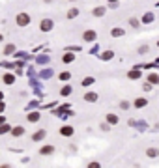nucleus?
<instances>
[{
    "instance_id": "5701e85b",
    "label": "nucleus",
    "mask_w": 159,
    "mask_h": 168,
    "mask_svg": "<svg viewBox=\"0 0 159 168\" xmlns=\"http://www.w3.org/2000/svg\"><path fill=\"white\" fill-rule=\"evenodd\" d=\"M77 13H79V11L75 10V8H73V10H71L70 13H67V17H70V19H73V17H77Z\"/></svg>"
},
{
    "instance_id": "39448f33",
    "label": "nucleus",
    "mask_w": 159,
    "mask_h": 168,
    "mask_svg": "<svg viewBox=\"0 0 159 168\" xmlns=\"http://www.w3.org/2000/svg\"><path fill=\"white\" fill-rule=\"evenodd\" d=\"M53 151H54V148H53V146H45V148H41L39 155H51Z\"/></svg>"
},
{
    "instance_id": "0eeeda50",
    "label": "nucleus",
    "mask_w": 159,
    "mask_h": 168,
    "mask_svg": "<svg viewBox=\"0 0 159 168\" xmlns=\"http://www.w3.org/2000/svg\"><path fill=\"white\" fill-rule=\"evenodd\" d=\"M4 82L6 84H13V82H15V77H13L11 73H6L4 75Z\"/></svg>"
},
{
    "instance_id": "7ed1b4c3",
    "label": "nucleus",
    "mask_w": 159,
    "mask_h": 168,
    "mask_svg": "<svg viewBox=\"0 0 159 168\" xmlns=\"http://www.w3.org/2000/svg\"><path fill=\"white\" fill-rule=\"evenodd\" d=\"M82 38H84V41H94L95 39V32L94 30H86L84 34H82Z\"/></svg>"
},
{
    "instance_id": "a878e982",
    "label": "nucleus",
    "mask_w": 159,
    "mask_h": 168,
    "mask_svg": "<svg viewBox=\"0 0 159 168\" xmlns=\"http://www.w3.org/2000/svg\"><path fill=\"white\" fill-rule=\"evenodd\" d=\"M139 52H141V54H144V52H148V47H146V45H142V47L139 49Z\"/></svg>"
},
{
    "instance_id": "bb28decb",
    "label": "nucleus",
    "mask_w": 159,
    "mask_h": 168,
    "mask_svg": "<svg viewBox=\"0 0 159 168\" xmlns=\"http://www.w3.org/2000/svg\"><path fill=\"white\" fill-rule=\"evenodd\" d=\"M109 58H112V52H105V54H103V60H109Z\"/></svg>"
},
{
    "instance_id": "f3484780",
    "label": "nucleus",
    "mask_w": 159,
    "mask_h": 168,
    "mask_svg": "<svg viewBox=\"0 0 159 168\" xmlns=\"http://www.w3.org/2000/svg\"><path fill=\"white\" fill-rule=\"evenodd\" d=\"M11 133H13V135H15V136H21V135H23V133H24V129H23V127H15V129H13Z\"/></svg>"
},
{
    "instance_id": "72a5a7b5",
    "label": "nucleus",
    "mask_w": 159,
    "mask_h": 168,
    "mask_svg": "<svg viewBox=\"0 0 159 168\" xmlns=\"http://www.w3.org/2000/svg\"><path fill=\"white\" fill-rule=\"evenodd\" d=\"M0 41H2V36H0Z\"/></svg>"
},
{
    "instance_id": "9d476101",
    "label": "nucleus",
    "mask_w": 159,
    "mask_h": 168,
    "mask_svg": "<svg viewBox=\"0 0 159 168\" xmlns=\"http://www.w3.org/2000/svg\"><path fill=\"white\" fill-rule=\"evenodd\" d=\"M73 58H75V56H73L71 52H66L64 56H62V60H64L66 64H70V62H73Z\"/></svg>"
},
{
    "instance_id": "4468645a",
    "label": "nucleus",
    "mask_w": 159,
    "mask_h": 168,
    "mask_svg": "<svg viewBox=\"0 0 159 168\" xmlns=\"http://www.w3.org/2000/svg\"><path fill=\"white\" fill-rule=\"evenodd\" d=\"M148 80H150L152 84H159V75H155V73H152V75L148 77Z\"/></svg>"
},
{
    "instance_id": "cd10ccee",
    "label": "nucleus",
    "mask_w": 159,
    "mask_h": 168,
    "mask_svg": "<svg viewBox=\"0 0 159 168\" xmlns=\"http://www.w3.org/2000/svg\"><path fill=\"white\" fill-rule=\"evenodd\" d=\"M6 131H10V125H4V127H0V135H2V133H6Z\"/></svg>"
},
{
    "instance_id": "c756f323",
    "label": "nucleus",
    "mask_w": 159,
    "mask_h": 168,
    "mask_svg": "<svg viewBox=\"0 0 159 168\" xmlns=\"http://www.w3.org/2000/svg\"><path fill=\"white\" fill-rule=\"evenodd\" d=\"M2 110H4V105H2V103H0V112H2Z\"/></svg>"
},
{
    "instance_id": "7c9ffc66",
    "label": "nucleus",
    "mask_w": 159,
    "mask_h": 168,
    "mask_svg": "<svg viewBox=\"0 0 159 168\" xmlns=\"http://www.w3.org/2000/svg\"><path fill=\"white\" fill-rule=\"evenodd\" d=\"M2 123H4V118H2V116H0V125H2Z\"/></svg>"
},
{
    "instance_id": "a211bd4d",
    "label": "nucleus",
    "mask_w": 159,
    "mask_h": 168,
    "mask_svg": "<svg viewBox=\"0 0 159 168\" xmlns=\"http://www.w3.org/2000/svg\"><path fill=\"white\" fill-rule=\"evenodd\" d=\"M60 94H62V95H70V94H71V86H64Z\"/></svg>"
},
{
    "instance_id": "6e6552de",
    "label": "nucleus",
    "mask_w": 159,
    "mask_h": 168,
    "mask_svg": "<svg viewBox=\"0 0 159 168\" xmlns=\"http://www.w3.org/2000/svg\"><path fill=\"white\" fill-rule=\"evenodd\" d=\"M60 133H62L64 136H71V135H73V127H62Z\"/></svg>"
},
{
    "instance_id": "9b49d317",
    "label": "nucleus",
    "mask_w": 159,
    "mask_h": 168,
    "mask_svg": "<svg viewBox=\"0 0 159 168\" xmlns=\"http://www.w3.org/2000/svg\"><path fill=\"white\" fill-rule=\"evenodd\" d=\"M152 21H154V15H152V13H146V15L142 17V23H144V24H150Z\"/></svg>"
},
{
    "instance_id": "f257e3e1",
    "label": "nucleus",
    "mask_w": 159,
    "mask_h": 168,
    "mask_svg": "<svg viewBox=\"0 0 159 168\" xmlns=\"http://www.w3.org/2000/svg\"><path fill=\"white\" fill-rule=\"evenodd\" d=\"M17 24L19 26H28L30 24V15L28 13H19L17 15Z\"/></svg>"
},
{
    "instance_id": "4be33fe9",
    "label": "nucleus",
    "mask_w": 159,
    "mask_h": 168,
    "mask_svg": "<svg viewBox=\"0 0 159 168\" xmlns=\"http://www.w3.org/2000/svg\"><path fill=\"white\" fill-rule=\"evenodd\" d=\"M129 77H131V79H141V73H139V71H131Z\"/></svg>"
},
{
    "instance_id": "412c9836",
    "label": "nucleus",
    "mask_w": 159,
    "mask_h": 168,
    "mask_svg": "<svg viewBox=\"0 0 159 168\" xmlns=\"http://www.w3.org/2000/svg\"><path fill=\"white\" fill-rule=\"evenodd\" d=\"M82 84H84V86H90V84H94V79L92 77H86V79L82 80Z\"/></svg>"
},
{
    "instance_id": "aec40b11",
    "label": "nucleus",
    "mask_w": 159,
    "mask_h": 168,
    "mask_svg": "<svg viewBox=\"0 0 159 168\" xmlns=\"http://www.w3.org/2000/svg\"><path fill=\"white\" fill-rule=\"evenodd\" d=\"M103 13H105V10H103V8H95V10H94V15H95V17L103 15Z\"/></svg>"
},
{
    "instance_id": "f03ea898",
    "label": "nucleus",
    "mask_w": 159,
    "mask_h": 168,
    "mask_svg": "<svg viewBox=\"0 0 159 168\" xmlns=\"http://www.w3.org/2000/svg\"><path fill=\"white\" fill-rule=\"evenodd\" d=\"M41 30H43V32L53 30V21L51 19H43V21H41Z\"/></svg>"
},
{
    "instance_id": "b1692460",
    "label": "nucleus",
    "mask_w": 159,
    "mask_h": 168,
    "mask_svg": "<svg viewBox=\"0 0 159 168\" xmlns=\"http://www.w3.org/2000/svg\"><path fill=\"white\" fill-rule=\"evenodd\" d=\"M60 79H62V80H70V79H71V75H70V73H62V75H60Z\"/></svg>"
},
{
    "instance_id": "1a4fd4ad",
    "label": "nucleus",
    "mask_w": 159,
    "mask_h": 168,
    "mask_svg": "<svg viewBox=\"0 0 159 168\" xmlns=\"http://www.w3.org/2000/svg\"><path fill=\"white\" fill-rule=\"evenodd\" d=\"M107 123H110V125H116V123H118V118H116L114 114H109V116H107Z\"/></svg>"
},
{
    "instance_id": "20e7f679",
    "label": "nucleus",
    "mask_w": 159,
    "mask_h": 168,
    "mask_svg": "<svg viewBox=\"0 0 159 168\" xmlns=\"http://www.w3.org/2000/svg\"><path fill=\"white\" fill-rule=\"evenodd\" d=\"M146 155H148L150 159H155V157L159 155V150H157V148H148V150H146Z\"/></svg>"
},
{
    "instance_id": "f8f14e48",
    "label": "nucleus",
    "mask_w": 159,
    "mask_h": 168,
    "mask_svg": "<svg viewBox=\"0 0 159 168\" xmlns=\"http://www.w3.org/2000/svg\"><path fill=\"white\" fill-rule=\"evenodd\" d=\"M28 122H39V112H32V114H28Z\"/></svg>"
},
{
    "instance_id": "dca6fc26",
    "label": "nucleus",
    "mask_w": 159,
    "mask_h": 168,
    "mask_svg": "<svg viewBox=\"0 0 159 168\" xmlns=\"http://www.w3.org/2000/svg\"><path fill=\"white\" fill-rule=\"evenodd\" d=\"M144 105H146V99H142V97H141V99H137V101H135V107H137V108H142Z\"/></svg>"
},
{
    "instance_id": "6ab92c4d",
    "label": "nucleus",
    "mask_w": 159,
    "mask_h": 168,
    "mask_svg": "<svg viewBox=\"0 0 159 168\" xmlns=\"http://www.w3.org/2000/svg\"><path fill=\"white\" fill-rule=\"evenodd\" d=\"M13 51H15V47H13V45H6V49H4V54H11Z\"/></svg>"
},
{
    "instance_id": "2eb2a0df",
    "label": "nucleus",
    "mask_w": 159,
    "mask_h": 168,
    "mask_svg": "<svg viewBox=\"0 0 159 168\" xmlns=\"http://www.w3.org/2000/svg\"><path fill=\"white\" fill-rule=\"evenodd\" d=\"M110 34H112L114 38H120V36H124V30H122V28H114V30L110 32Z\"/></svg>"
},
{
    "instance_id": "c85d7f7f",
    "label": "nucleus",
    "mask_w": 159,
    "mask_h": 168,
    "mask_svg": "<svg viewBox=\"0 0 159 168\" xmlns=\"http://www.w3.org/2000/svg\"><path fill=\"white\" fill-rule=\"evenodd\" d=\"M120 107H122V108H129V103H127V101H122Z\"/></svg>"
},
{
    "instance_id": "393cba45",
    "label": "nucleus",
    "mask_w": 159,
    "mask_h": 168,
    "mask_svg": "<svg viewBox=\"0 0 159 168\" xmlns=\"http://www.w3.org/2000/svg\"><path fill=\"white\" fill-rule=\"evenodd\" d=\"M131 26H133V28H137V26H139V19H131Z\"/></svg>"
},
{
    "instance_id": "473e14b6",
    "label": "nucleus",
    "mask_w": 159,
    "mask_h": 168,
    "mask_svg": "<svg viewBox=\"0 0 159 168\" xmlns=\"http://www.w3.org/2000/svg\"><path fill=\"white\" fill-rule=\"evenodd\" d=\"M109 2H118V0H109Z\"/></svg>"
},
{
    "instance_id": "423d86ee",
    "label": "nucleus",
    "mask_w": 159,
    "mask_h": 168,
    "mask_svg": "<svg viewBox=\"0 0 159 168\" xmlns=\"http://www.w3.org/2000/svg\"><path fill=\"white\" fill-rule=\"evenodd\" d=\"M84 99H86V101H90V103H94V101H98V94H94V92H88V94L84 95Z\"/></svg>"
},
{
    "instance_id": "2f4dec72",
    "label": "nucleus",
    "mask_w": 159,
    "mask_h": 168,
    "mask_svg": "<svg viewBox=\"0 0 159 168\" xmlns=\"http://www.w3.org/2000/svg\"><path fill=\"white\" fill-rule=\"evenodd\" d=\"M2 97H4V94H2V92H0V101H2Z\"/></svg>"
},
{
    "instance_id": "ddd939ff",
    "label": "nucleus",
    "mask_w": 159,
    "mask_h": 168,
    "mask_svg": "<svg viewBox=\"0 0 159 168\" xmlns=\"http://www.w3.org/2000/svg\"><path fill=\"white\" fill-rule=\"evenodd\" d=\"M43 136H45V131H38V133H34V136H32V140H36V142H38V140H41Z\"/></svg>"
}]
</instances>
